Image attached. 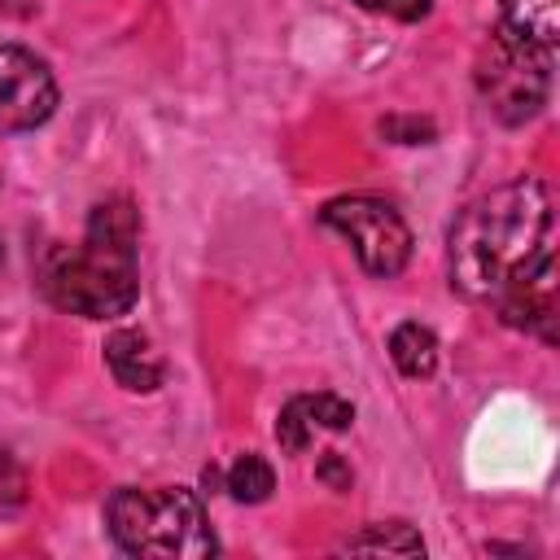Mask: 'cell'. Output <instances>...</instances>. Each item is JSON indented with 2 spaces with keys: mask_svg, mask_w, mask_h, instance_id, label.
Returning <instances> with one entry per match:
<instances>
[{
  "mask_svg": "<svg viewBox=\"0 0 560 560\" xmlns=\"http://www.w3.org/2000/svg\"><path fill=\"white\" fill-rule=\"evenodd\" d=\"M551 192L534 175H516L459 210L446 236L451 289L468 302H494L508 284L551 254Z\"/></svg>",
  "mask_w": 560,
  "mask_h": 560,
  "instance_id": "cell-1",
  "label": "cell"
},
{
  "mask_svg": "<svg viewBox=\"0 0 560 560\" xmlns=\"http://www.w3.org/2000/svg\"><path fill=\"white\" fill-rule=\"evenodd\" d=\"M140 219L127 197H105L92 206L79 245H48L39 254V293L83 319H118L140 298Z\"/></svg>",
  "mask_w": 560,
  "mask_h": 560,
  "instance_id": "cell-2",
  "label": "cell"
},
{
  "mask_svg": "<svg viewBox=\"0 0 560 560\" xmlns=\"http://www.w3.org/2000/svg\"><path fill=\"white\" fill-rule=\"evenodd\" d=\"M105 529L122 556L206 560L219 551L201 499L184 486H118L105 499Z\"/></svg>",
  "mask_w": 560,
  "mask_h": 560,
  "instance_id": "cell-3",
  "label": "cell"
},
{
  "mask_svg": "<svg viewBox=\"0 0 560 560\" xmlns=\"http://www.w3.org/2000/svg\"><path fill=\"white\" fill-rule=\"evenodd\" d=\"M547 88H551V48H542L499 22V31L486 39V48L477 57V92H481L486 109L499 122L521 127L547 105Z\"/></svg>",
  "mask_w": 560,
  "mask_h": 560,
  "instance_id": "cell-4",
  "label": "cell"
},
{
  "mask_svg": "<svg viewBox=\"0 0 560 560\" xmlns=\"http://www.w3.org/2000/svg\"><path fill=\"white\" fill-rule=\"evenodd\" d=\"M319 219H324V228H332L350 241V249L368 276L389 280L411 258V228L381 197H337L319 210Z\"/></svg>",
  "mask_w": 560,
  "mask_h": 560,
  "instance_id": "cell-5",
  "label": "cell"
},
{
  "mask_svg": "<svg viewBox=\"0 0 560 560\" xmlns=\"http://www.w3.org/2000/svg\"><path fill=\"white\" fill-rule=\"evenodd\" d=\"M57 109V79L44 57L22 44H0V136L35 131Z\"/></svg>",
  "mask_w": 560,
  "mask_h": 560,
  "instance_id": "cell-6",
  "label": "cell"
},
{
  "mask_svg": "<svg viewBox=\"0 0 560 560\" xmlns=\"http://www.w3.org/2000/svg\"><path fill=\"white\" fill-rule=\"evenodd\" d=\"M494 311H499V319L508 328L534 332L542 346H556V311H560V298H556V254H547L534 271H525L516 284H508L494 298Z\"/></svg>",
  "mask_w": 560,
  "mask_h": 560,
  "instance_id": "cell-7",
  "label": "cell"
},
{
  "mask_svg": "<svg viewBox=\"0 0 560 560\" xmlns=\"http://www.w3.org/2000/svg\"><path fill=\"white\" fill-rule=\"evenodd\" d=\"M105 363H109L114 381H118L122 389H131V394H153V389L162 385V376H166V368H162L153 341H149L144 332H136V328L109 332V341H105Z\"/></svg>",
  "mask_w": 560,
  "mask_h": 560,
  "instance_id": "cell-8",
  "label": "cell"
},
{
  "mask_svg": "<svg viewBox=\"0 0 560 560\" xmlns=\"http://www.w3.org/2000/svg\"><path fill=\"white\" fill-rule=\"evenodd\" d=\"M389 359H394V368L407 376V381H424V376H433V368H438V337H433V328H424V324H398L394 332H389Z\"/></svg>",
  "mask_w": 560,
  "mask_h": 560,
  "instance_id": "cell-9",
  "label": "cell"
},
{
  "mask_svg": "<svg viewBox=\"0 0 560 560\" xmlns=\"http://www.w3.org/2000/svg\"><path fill=\"white\" fill-rule=\"evenodd\" d=\"M503 9V26L542 44V48H556L560 39V0H499Z\"/></svg>",
  "mask_w": 560,
  "mask_h": 560,
  "instance_id": "cell-10",
  "label": "cell"
},
{
  "mask_svg": "<svg viewBox=\"0 0 560 560\" xmlns=\"http://www.w3.org/2000/svg\"><path fill=\"white\" fill-rule=\"evenodd\" d=\"M223 490H228L236 503H262V499H271V490H276V472H271V464H267L262 455L245 451V455H236V464L223 472Z\"/></svg>",
  "mask_w": 560,
  "mask_h": 560,
  "instance_id": "cell-11",
  "label": "cell"
},
{
  "mask_svg": "<svg viewBox=\"0 0 560 560\" xmlns=\"http://www.w3.org/2000/svg\"><path fill=\"white\" fill-rule=\"evenodd\" d=\"M350 551H385V556H424V538L402 525V521H381V525H368L363 534H354L346 542Z\"/></svg>",
  "mask_w": 560,
  "mask_h": 560,
  "instance_id": "cell-12",
  "label": "cell"
},
{
  "mask_svg": "<svg viewBox=\"0 0 560 560\" xmlns=\"http://www.w3.org/2000/svg\"><path fill=\"white\" fill-rule=\"evenodd\" d=\"M298 407L311 420V429L315 424L319 429H350V420H354V407L346 398H337V394H302Z\"/></svg>",
  "mask_w": 560,
  "mask_h": 560,
  "instance_id": "cell-13",
  "label": "cell"
},
{
  "mask_svg": "<svg viewBox=\"0 0 560 560\" xmlns=\"http://www.w3.org/2000/svg\"><path fill=\"white\" fill-rule=\"evenodd\" d=\"M276 442H280V451H284V455H302V451H306V442H311V420L302 416L298 398L280 407V416H276Z\"/></svg>",
  "mask_w": 560,
  "mask_h": 560,
  "instance_id": "cell-14",
  "label": "cell"
},
{
  "mask_svg": "<svg viewBox=\"0 0 560 560\" xmlns=\"http://www.w3.org/2000/svg\"><path fill=\"white\" fill-rule=\"evenodd\" d=\"M26 503V472L22 464L0 446V512H13Z\"/></svg>",
  "mask_w": 560,
  "mask_h": 560,
  "instance_id": "cell-15",
  "label": "cell"
},
{
  "mask_svg": "<svg viewBox=\"0 0 560 560\" xmlns=\"http://www.w3.org/2000/svg\"><path fill=\"white\" fill-rule=\"evenodd\" d=\"M381 131L385 136H394V140H402V144H420V140H429L433 136V122H398V118H389V122H381Z\"/></svg>",
  "mask_w": 560,
  "mask_h": 560,
  "instance_id": "cell-16",
  "label": "cell"
},
{
  "mask_svg": "<svg viewBox=\"0 0 560 560\" xmlns=\"http://www.w3.org/2000/svg\"><path fill=\"white\" fill-rule=\"evenodd\" d=\"M319 481H328L332 490H350V468L341 464V455L337 451H324V459H319Z\"/></svg>",
  "mask_w": 560,
  "mask_h": 560,
  "instance_id": "cell-17",
  "label": "cell"
},
{
  "mask_svg": "<svg viewBox=\"0 0 560 560\" xmlns=\"http://www.w3.org/2000/svg\"><path fill=\"white\" fill-rule=\"evenodd\" d=\"M433 9V0H381V13L398 18V22H420Z\"/></svg>",
  "mask_w": 560,
  "mask_h": 560,
  "instance_id": "cell-18",
  "label": "cell"
},
{
  "mask_svg": "<svg viewBox=\"0 0 560 560\" xmlns=\"http://www.w3.org/2000/svg\"><path fill=\"white\" fill-rule=\"evenodd\" d=\"M359 9H381V0H354Z\"/></svg>",
  "mask_w": 560,
  "mask_h": 560,
  "instance_id": "cell-19",
  "label": "cell"
},
{
  "mask_svg": "<svg viewBox=\"0 0 560 560\" xmlns=\"http://www.w3.org/2000/svg\"><path fill=\"white\" fill-rule=\"evenodd\" d=\"M0 4H4V9H13V0H0Z\"/></svg>",
  "mask_w": 560,
  "mask_h": 560,
  "instance_id": "cell-20",
  "label": "cell"
}]
</instances>
